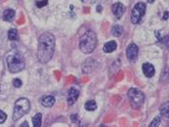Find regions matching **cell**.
<instances>
[{"label": "cell", "mask_w": 169, "mask_h": 127, "mask_svg": "<svg viewBox=\"0 0 169 127\" xmlns=\"http://www.w3.org/2000/svg\"><path fill=\"white\" fill-rule=\"evenodd\" d=\"M55 37L50 32H45L38 39L37 58L42 64H46L51 60L55 52Z\"/></svg>", "instance_id": "cell-1"}, {"label": "cell", "mask_w": 169, "mask_h": 127, "mask_svg": "<svg viewBox=\"0 0 169 127\" xmlns=\"http://www.w3.org/2000/svg\"><path fill=\"white\" fill-rule=\"evenodd\" d=\"M97 46V36L93 31H87L79 39V49L81 52L92 53Z\"/></svg>", "instance_id": "cell-2"}, {"label": "cell", "mask_w": 169, "mask_h": 127, "mask_svg": "<svg viewBox=\"0 0 169 127\" xmlns=\"http://www.w3.org/2000/svg\"><path fill=\"white\" fill-rule=\"evenodd\" d=\"M7 66L10 72L16 73L22 71L24 68V60L18 51L13 50L7 56Z\"/></svg>", "instance_id": "cell-3"}, {"label": "cell", "mask_w": 169, "mask_h": 127, "mask_svg": "<svg viewBox=\"0 0 169 127\" xmlns=\"http://www.w3.org/2000/svg\"><path fill=\"white\" fill-rule=\"evenodd\" d=\"M29 109H31V103L26 98H20L16 101L14 107V112H13V120L16 121L21 118L22 116L27 114Z\"/></svg>", "instance_id": "cell-4"}, {"label": "cell", "mask_w": 169, "mask_h": 127, "mask_svg": "<svg viewBox=\"0 0 169 127\" xmlns=\"http://www.w3.org/2000/svg\"><path fill=\"white\" fill-rule=\"evenodd\" d=\"M128 98L130 100L131 106L134 109H140L145 102L144 93L137 88H130L128 91Z\"/></svg>", "instance_id": "cell-5"}, {"label": "cell", "mask_w": 169, "mask_h": 127, "mask_svg": "<svg viewBox=\"0 0 169 127\" xmlns=\"http://www.w3.org/2000/svg\"><path fill=\"white\" fill-rule=\"evenodd\" d=\"M146 13V4L143 2L137 3L134 6L132 13H131V23L134 24H137L141 22L143 16Z\"/></svg>", "instance_id": "cell-6"}, {"label": "cell", "mask_w": 169, "mask_h": 127, "mask_svg": "<svg viewBox=\"0 0 169 127\" xmlns=\"http://www.w3.org/2000/svg\"><path fill=\"white\" fill-rule=\"evenodd\" d=\"M138 52H139V49H138V46L136 44L134 43H131L129 44L127 49H126V56L128 58L129 61H135L137 59V56H138Z\"/></svg>", "instance_id": "cell-7"}, {"label": "cell", "mask_w": 169, "mask_h": 127, "mask_svg": "<svg viewBox=\"0 0 169 127\" xmlns=\"http://www.w3.org/2000/svg\"><path fill=\"white\" fill-rule=\"evenodd\" d=\"M112 13L114 14V16L116 17V19H120L123 13L125 12V6L120 2L114 3L112 5Z\"/></svg>", "instance_id": "cell-8"}, {"label": "cell", "mask_w": 169, "mask_h": 127, "mask_svg": "<svg viewBox=\"0 0 169 127\" xmlns=\"http://www.w3.org/2000/svg\"><path fill=\"white\" fill-rule=\"evenodd\" d=\"M79 97V91L76 89V88H71V89L68 90V105L71 106L72 104H74Z\"/></svg>", "instance_id": "cell-9"}, {"label": "cell", "mask_w": 169, "mask_h": 127, "mask_svg": "<svg viewBox=\"0 0 169 127\" xmlns=\"http://www.w3.org/2000/svg\"><path fill=\"white\" fill-rule=\"evenodd\" d=\"M142 68H143L144 74H145L147 77H152L153 75H155V67H153L152 64H150V63L143 64Z\"/></svg>", "instance_id": "cell-10"}, {"label": "cell", "mask_w": 169, "mask_h": 127, "mask_svg": "<svg viewBox=\"0 0 169 127\" xmlns=\"http://www.w3.org/2000/svg\"><path fill=\"white\" fill-rule=\"evenodd\" d=\"M94 67H95V61L92 60V59H88L83 64V67H82V71L84 73H89L93 71Z\"/></svg>", "instance_id": "cell-11"}, {"label": "cell", "mask_w": 169, "mask_h": 127, "mask_svg": "<svg viewBox=\"0 0 169 127\" xmlns=\"http://www.w3.org/2000/svg\"><path fill=\"white\" fill-rule=\"evenodd\" d=\"M41 104L45 107H50L55 104V98L53 96H44L41 99Z\"/></svg>", "instance_id": "cell-12"}, {"label": "cell", "mask_w": 169, "mask_h": 127, "mask_svg": "<svg viewBox=\"0 0 169 127\" xmlns=\"http://www.w3.org/2000/svg\"><path fill=\"white\" fill-rule=\"evenodd\" d=\"M116 48H117L116 42L112 40V41L107 42L105 45H104L103 50H104V52H106V53H112V52H113L114 50H116Z\"/></svg>", "instance_id": "cell-13"}, {"label": "cell", "mask_w": 169, "mask_h": 127, "mask_svg": "<svg viewBox=\"0 0 169 127\" xmlns=\"http://www.w3.org/2000/svg\"><path fill=\"white\" fill-rule=\"evenodd\" d=\"M15 17V11L13 9H7L3 13V19L5 21H12Z\"/></svg>", "instance_id": "cell-14"}, {"label": "cell", "mask_w": 169, "mask_h": 127, "mask_svg": "<svg viewBox=\"0 0 169 127\" xmlns=\"http://www.w3.org/2000/svg\"><path fill=\"white\" fill-rule=\"evenodd\" d=\"M41 118H42L41 114H36L33 116V118H32L33 127H41Z\"/></svg>", "instance_id": "cell-15"}, {"label": "cell", "mask_w": 169, "mask_h": 127, "mask_svg": "<svg viewBox=\"0 0 169 127\" xmlns=\"http://www.w3.org/2000/svg\"><path fill=\"white\" fill-rule=\"evenodd\" d=\"M122 33V27L120 26H118V24H114V26L112 27V34L113 36H120Z\"/></svg>", "instance_id": "cell-16"}, {"label": "cell", "mask_w": 169, "mask_h": 127, "mask_svg": "<svg viewBox=\"0 0 169 127\" xmlns=\"http://www.w3.org/2000/svg\"><path fill=\"white\" fill-rule=\"evenodd\" d=\"M85 110L86 111H95L97 109V104H96V102L95 101H88L85 103Z\"/></svg>", "instance_id": "cell-17"}, {"label": "cell", "mask_w": 169, "mask_h": 127, "mask_svg": "<svg viewBox=\"0 0 169 127\" xmlns=\"http://www.w3.org/2000/svg\"><path fill=\"white\" fill-rule=\"evenodd\" d=\"M8 38L10 39V40H17V38H18V31H17V29H15V28H12V29H10V31H8Z\"/></svg>", "instance_id": "cell-18"}, {"label": "cell", "mask_w": 169, "mask_h": 127, "mask_svg": "<svg viewBox=\"0 0 169 127\" xmlns=\"http://www.w3.org/2000/svg\"><path fill=\"white\" fill-rule=\"evenodd\" d=\"M168 107H169V104H168V103H165V104H163L160 107V114L162 116L168 117V111H169Z\"/></svg>", "instance_id": "cell-19"}, {"label": "cell", "mask_w": 169, "mask_h": 127, "mask_svg": "<svg viewBox=\"0 0 169 127\" xmlns=\"http://www.w3.org/2000/svg\"><path fill=\"white\" fill-rule=\"evenodd\" d=\"M160 116H156L155 117V118L152 119V121L150 123V125H149V127H158L160 124Z\"/></svg>", "instance_id": "cell-20"}, {"label": "cell", "mask_w": 169, "mask_h": 127, "mask_svg": "<svg viewBox=\"0 0 169 127\" xmlns=\"http://www.w3.org/2000/svg\"><path fill=\"white\" fill-rule=\"evenodd\" d=\"M22 84H23V82H22L21 79H20V78H15V79L13 80V85H14V87L20 88V87L22 86Z\"/></svg>", "instance_id": "cell-21"}, {"label": "cell", "mask_w": 169, "mask_h": 127, "mask_svg": "<svg viewBox=\"0 0 169 127\" xmlns=\"http://www.w3.org/2000/svg\"><path fill=\"white\" fill-rule=\"evenodd\" d=\"M47 3H48V0H38V1H36V6L38 8H41L47 5Z\"/></svg>", "instance_id": "cell-22"}, {"label": "cell", "mask_w": 169, "mask_h": 127, "mask_svg": "<svg viewBox=\"0 0 169 127\" xmlns=\"http://www.w3.org/2000/svg\"><path fill=\"white\" fill-rule=\"evenodd\" d=\"M6 118H7L6 114H5V112H4L3 111L0 110V124L3 123V122H5V120H6Z\"/></svg>", "instance_id": "cell-23"}, {"label": "cell", "mask_w": 169, "mask_h": 127, "mask_svg": "<svg viewBox=\"0 0 169 127\" xmlns=\"http://www.w3.org/2000/svg\"><path fill=\"white\" fill-rule=\"evenodd\" d=\"M71 119L72 122H76L77 121V115L76 114H72L71 115Z\"/></svg>", "instance_id": "cell-24"}, {"label": "cell", "mask_w": 169, "mask_h": 127, "mask_svg": "<svg viewBox=\"0 0 169 127\" xmlns=\"http://www.w3.org/2000/svg\"><path fill=\"white\" fill-rule=\"evenodd\" d=\"M81 1L83 2V3H88V4H92V3H94L96 1V0H81Z\"/></svg>", "instance_id": "cell-25"}, {"label": "cell", "mask_w": 169, "mask_h": 127, "mask_svg": "<svg viewBox=\"0 0 169 127\" xmlns=\"http://www.w3.org/2000/svg\"><path fill=\"white\" fill-rule=\"evenodd\" d=\"M21 127H29V126H28V122H27V121H24V122H23V123H22Z\"/></svg>", "instance_id": "cell-26"}, {"label": "cell", "mask_w": 169, "mask_h": 127, "mask_svg": "<svg viewBox=\"0 0 169 127\" xmlns=\"http://www.w3.org/2000/svg\"><path fill=\"white\" fill-rule=\"evenodd\" d=\"M163 19H164V20H167V19H168V12H165V13H164V16H163Z\"/></svg>", "instance_id": "cell-27"}, {"label": "cell", "mask_w": 169, "mask_h": 127, "mask_svg": "<svg viewBox=\"0 0 169 127\" xmlns=\"http://www.w3.org/2000/svg\"><path fill=\"white\" fill-rule=\"evenodd\" d=\"M148 2L149 3H153V2H155V0H148Z\"/></svg>", "instance_id": "cell-28"}, {"label": "cell", "mask_w": 169, "mask_h": 127, "mask_svg": "<svg viewBox=\"0 0 169 127\" xmlns=\"http://www.w3.org/2000/svg\"><path fill=\"white\" fill-rule=\"evenodd\" d=\"M98 12H101V6H98Z\"/></svg>", "instance_id": "cell-29"}]
</instances>
